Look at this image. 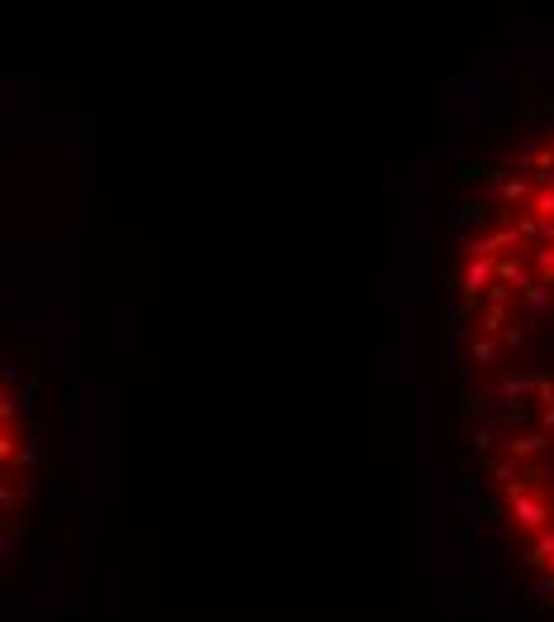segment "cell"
I'll return each instance as SVG.
<instances>
[{
  "label": "cell",
  "mask_w": 554,
  "mask_h": 622,
  "mask_svg": "<svg viewBox=\"0 0 554 622\" xmlns=\"http://www.w3.org/2000/svg\"><path fill=\"white\" fill-rule=\"evenodd\" d=\"M450 321L478 508L554 608V105L468 187Z\"/></svg>",
  "instance_id": "6da1fadb"
},
{
  "label": "cell",
  "mask_w": 554,
  "mask_h": 622,
  "mask_svg": "<svg viewBox=\"0 0 554 622\" xmlns=\"http://www.w3.org/2000/svg\"><path fill=\"white\" fill-rule=\"evenodd\" d=\"M43 460V422L34 402V378L24 364L0 345V574L15 556L24 522L39 488Z\"/></svg>",
  "instance_id": "7a4b0ae2"
}]
</instances>
